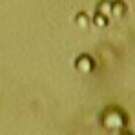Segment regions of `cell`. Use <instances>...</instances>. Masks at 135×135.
<instances>
[{"label": "cell", "mask_w": 135, "mask_h": 135, "mask_svg": "<svg viewBox=\"0 0 135 135\" xmlns=\"http://www.w3.org/2000/svg\"><path fill=\"white\" fill-rule=\"evenodd\" d=\"M102 122L110 130H119V128L126 126V115L120 110H108L104 113V117H102Z\"/></svg>", "instance_id": "cell-1"}, {"label": "cell", "mask_w": 135, "mask_h": 135, "mask_svg": "<svg viewBox=\"0 0 135 135\" xmlns=\"http://www.w3.org/2000/svg\"><path fill=\"white\" fill-rule=\"evenodd\" d=\"M75 68L80 73H90V71H93V59H91L90 55H80L75 60Z\"/></svg>", "instance_id": "cell-2"}, {"label": "cell", "mask_w": 135, "mask_h": 135, "mask_svg": "<svg viewBox=\"0 0 135 135\" xmlns=\"http://www.w3.org/2000/svg\"><path fill=\"white\" fill-rule=\"evenodd\" d=\"M124 15H126V4L122 0H113L112 2V17L122 18Z\"/></svg>", "instance_id": "cell-3"}, {"label": "cell", "mask_w": 135, "mask_h": 135, "mask_svg": "<svg viewBox=\"0 0 135 135\" xmlns=\"http://www.w3.org/2000/svg\"><path fill=\"white\" fill-rule=\"evenodd\" d=\"M97 13H100V15H104V17H110V15H112V0H102V2H99Z\"/></svg>", "instance_id": "cell-4"}, {"label": "cell", "mask_w": 135, "mask_h": 135, "mask_svg": "<svg viewBox=\"0 0 135 135\" xmlns=\"http://www.w3.org/2000/svg\"><path fill=\"white\" fill-rule=\"evenodd\" d=\"M75 24L79 26V27H88V24H90V18H88V15L86 13H79L77 17H75Z\"/></svg>", "instance_id": "cell-5"}, {"label": "cell", "mask_w": 135, "mask_h": 135, "mask_svg": "<svg viewBox=\"0 0 135 135\" xmlns=\"http://www.w3.org/2000/svg\"><path fill=\"white\" fill-rule=\"evenodd\" d=\"M93 24H95L97 27H106V26H108V17H104V15H100V13H95Z\"/></svg>", "instance_id": "cell-6"}, {"label": "cell", "mask_w": 135, "mask_h": 135, "mask_svg": "<svg viewBox=\"0 0 135 135\" xmlns=\"http://www.w3.org/2000/svg\"><path fill=\"white\" fill-rule=\"evenodd\" d=\"M122 135H132V133H128V132H124V133H122Z\"/></svg>", "instance_id": "cell-7"}]
</instances>
